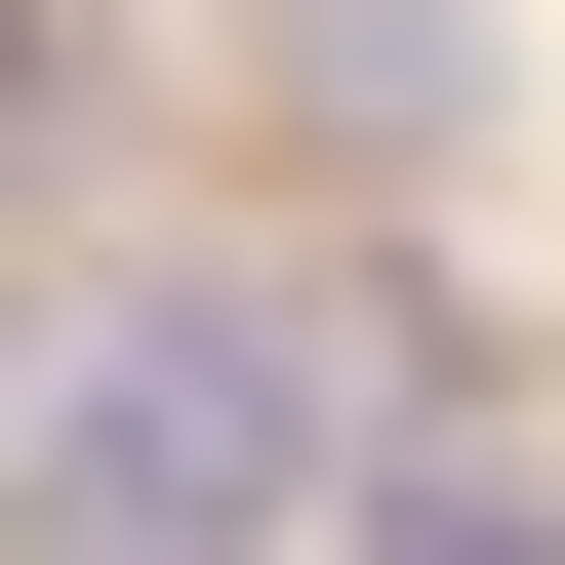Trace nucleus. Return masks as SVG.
I'll use <instances>...</instances> for the list:
<instances>
[{"label":"nucleus","instance_id":"7ed1b4c3","mask_svg":"<svg viewBox=\"0 0 565 565\" xmlns=\"http://www.w3.org/2000/svg\"><path fill=\"white\" fill-rule=\"evenodd\" d=\"M0 565H282V525H162V484H82V445H0Z\"/></svg>","mask_w":565,"mask_h":565},{"label":"nucleus","instance_id":"f257e3e1","mask_svg":"<svg viewBox=\"0 0 565 565\" xmlns=\"http://www.w3.org/2000/svg\"><path fill=\"white\" fill-rule=\"evenodd\" d=\"M41 445H82V484H162V525H282V484H323V364H282L243 282H121Z\"/></svg>","mask_w":565,"mask_h":565},{"label":"nucleus","instance_id":"f03ea898","mask_svg":"<svg viewBox=\"0 0 565 565\" xmlns=\"http://www.w3.org/2000/svg\"><path fill=\"white\" fill-rule=\"evenodd\" d=\"M282 121L323 162H484V0H282Z\"/></svg>","mask_w":565,"mask_h":565},{"label":"nucleus","instance_id":"20e7f679","mask_svg":"<svg viewBox=\"0 0 565 565\" xmlns=\"http://www.w3.org/2000/svg\"><path fill=\"white\" fill-rule=\"evenodd\" d=\"M364 565H565V484H484V445H404V484H364Z\"/></svg>","mask_w":565,"mask_h":565}]
</instances>
